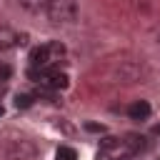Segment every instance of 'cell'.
Instances as JSON below:
<instances>
[{"instance_id":"12","label":"cell","mask_w":160,"mask_h":160,"mask_svg":"<svg viewBox=\"0 0 160 160\" xmlns=\"http://www.w3.org/2000/svg\"><path fill=\"white\" fill-rule=\"evenodd\" d=\"M0 115H2V105H0Z\"/></svg>"},{"instance_id":"4","label":"cell","mask_w":160,"mask_h":160,"mask_svg":"<svg viewBox=\"0 0 160 160\" xmlns=\"http://www.w3.org/2000/svg\"><path fill=\"white\" fill-rule=\"evenodd\" d=\"M22 42H25V35L12 30L10 25H0V52H8V50H12Z\"/></svg>"},{"instance_id":"8","label":"cell","mask_w":160,"mask_h":160,"mask_svg":"<svg viewBox=\"0 0 160 160\" xmlns=\"http://www.w3.org/2000/svg\"><path fill=\"white\" fill-rule=\"evenodd\" d=\"M15 105L18 108H30L32 105V95H18L15 98Z\"/></svg>"},{"instance_id":"7","label":"cell","mask_w":160,"mask_h":160,"mask_svg":"<svg viewBox=\"0 0 160 160\" xmlns=\"http://www.w3.org/2000/svg\"><path fill=\"white\" fill-rule=\"evenodd\" d=\"M55 160H78V152L70 148V145H60L55 150Z\"/></svg>"},{"instance_id":"3","label":"cell","mask_w":160,"mask_h":160,"mask_svg":"<svg viewBox=\"0 0 160 160\" xmlns=\"http://www.w3.org/2000/svg\"><path fill=\"white\" fill-rule=\"evenodd\" d=\"M45 12H48L50 22L62 25V22H72L78 18V5H75V0H50Z\"/></svg>"},{"instance_id":"1","label":"cell","mask_w":160,"mask_h":160,"mask_svg":"<svg viewBox=\"0 0 160 160\" xmlns=\"http://www.w3.org/2000/svg\"><path fill=\"white\" fill-rule=\"evenodd\" d=\"M145 150L142 135H125V138H105L98 150V160H132Z\"/></svg>"},{"instance_id":"2","label":"cell","mask_w":160,"mask_h":160,"mask_svg":"<svg viewBox=\"0 0 160 160\" xmlns=\"http://www.w3.org/2000/svg\"><path fill=\"white\" fill-rule=\"evenodd\" d=\"M62 58H65V45L58 42V40H52V42H45L40 48L30 50V68L50 70V68H58Z\"/></svg>"},{"instance_id":"10","label":"cell","mask_w":160,"mask_h":160,"mask_svg":"<svg viewBox=\"0 0 160 160\" xmlns=\"http://www.w3.org/2000/svg\"><path fill=\"white\" fill-rule=\"evenodd\" d=\"M8 75H10V68L2 65V68H0V78H8Z\"/></svg>"},{"instance_id":"9","label":"cell","mask_w":160,"mask_h":160,"mask_svg":"<svg viewBox=\"0 0 160 160\" xmlns=\"http://www.w3.org/2000/svg\"><path fill=\"white\" fill-rule=\"evenodd\" d=\"M85 128H88V130H90V132H102V130H105V128H102V125H95V122H88V125H85Z\"/></svg>"},{"instance_id":"6","label":"cell","mask_w":160,"mask_h":160,"mask_svg":"<svg viewBox=\"0 0 160 160\" xmlns=\"http://www.w3.org/2000/svg\"><path fill=\"white\" fill-rule=\"evenodd\" d=\"M18 2H20L28 12H45L50 0H18Z\"/></svg>"},{"instance_id":"11","label":"cell","mask_w":160,"mask_h":160,"mask_svg":"<svg viewBox=\"0 0 160 160\" xmlns=\"http://www.w3.org/2000/svg\"><path fill=\"white\" fill-rule=\"evenodd\" d=\"M152 132H160V125H155V128H152Z\"/></svg>"},{"instance_id":"5","label":"cell","mask_w":160,"mask_h":160,"mask_svg":"<svg viewBox=\"0 0 160 160\" xmlns=\"http://www.w3.org/2000/svg\"><path fill=\"white\" fill-rule=\"evenodd\" d=\"M128 115L132 120H148L150 118V102L148 100H135L130 108H128Z\"/></svg>"}]
</instances>
